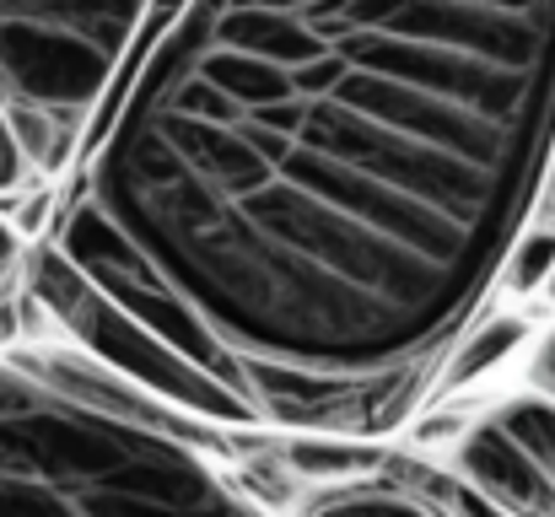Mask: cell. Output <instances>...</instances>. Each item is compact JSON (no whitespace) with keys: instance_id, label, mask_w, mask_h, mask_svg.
I'll return each mask as SVG.
<instances>
[{"instance_id":"1","label":"cell","mask_w":555,"mask_h":517,"mask_svg":"<svg viewBox=\"0 0 555 517\" xmlns=\"http://www.w3.org/2000/svg\"><path fill=\"white\" fill-rule=\"evenodd\" d=\"M555 157V0H152L49 237L248 431L383 442Z\"/></svg>"},{"instance_id":"2","label":"cell","mask_w":555,"mask_h":517,"mask_svg":"<svg viewBox=\"0 0 555 517\" xmlns=\"http://www.w3.org/2000/svg\"><path fill=\"white\" fill-rule=\"evenodd\" d=\"M0 517H270L199 437L114 404L87 361L0 356Z\"/></svg>"},{"instance_id":"3","label":"cell","mask_w":555,"mask_h":517,"mask_svg":"<svg viewBox=\"0 0 555 517\" xmlns=\"http://www.w3.org/2000/svg\"><path fill=\"white\" fill-rule=\"evenodd\" d=\"M152 0H0V108L38 172L76 168Z\"/></svg>"},{"instance_id":"4","label":"cell","mask_w":555,"mask_h":517,"mask_svg":"<svg viewBox=\"0 0 555 517\" xmlns=\"http://www.w3.org/2000/svg\"><path fill=\"white\" fill-rule=\"evenodd\" d=\"M22 281H27L38 313L70 345H81L87 361H98L103 372H114V377H125V383H135V388L168 399L173 410H184V415L205 421V426L248 431L243 415L232 410V399H227L216 383H205L184 356H173L141 319H130L108 292H98L54 243H38V248L27 254Z\"/></svg>"},{"instance_id":"5","label":"cell","mask_w":555,"mask_h":517,"mask_svg":"<svg viewBox=\"0 0 555 517\" xmlns=\"http://www.w3.org/2000/svg\"><path fill=\"white\" fill-rule=\"evenodd\" d=\"M453 475L475 486L486 502H496L513 517H555V480L491 421L469 426L464 442L453 448Z\"/></svg>"},{"instance_id":"6","label":"cell","mask_w":555,"mask_h":517,"mask_svg":"<svg viewBox=\"0 0 555 517\" xmlns=\"http://www.w3.org/2000/svg\"><path fill=\"white\" fill-rule=\"evenodd\" d=\"M302 517H448L426 491H415L410 480H335L324 486Z\"/></svg>"},{"instance_id":"7","label":"cell","mask_w":555,"mask_h":517,"mask_svg":"<svg viewBox=\"0 0 555 517\" xmlns=\"http://www.w3.org/2000/svg\"><path fill=\"white\" fill-rule=\"evenodd\" d=\"M529 340V324L518 319V313H502V308H486L469 329H464V340L453 345V356H448V366H442V383H437V393H448V388H469V383H480L486 372H496L518 345Z\"/></svg>"},{"instance_id":"8","label":"cell","mask_w":555,"mask_h":517,"mask_svg":"<svg viewBox=\"0 0 555 517\" xmlns=\"http://www.w3.org/2000/svg\"><path fill=\"white\" fill-rule=\"evenodd\" d=\"M496 426L555 480V399H545V393L507 399V404L496 410Z\"/></svg>"},{"instance_id":"9","label":"cell","mask_w":555,"mask_h":517,"mask_svg":"<svg viewBox=\"0 0 555 517\" xmlns=\"http://www.w3.org/2000/svg\"><path fill=\"white\" fill-rule=\"evenodd\" d=\"M555 275V221H529L524 227V237H518V248L507 254V270H502V292H513V297H534V292H545V281Z\"/></svg>"},{"instance_id":"10","label":"cell","mask_w":555,"mask_h":517,"mask_svg":"<svg viewBox=\"0 0 555 517\" xmlns=\"http://www.w3.org/2000/svg\"><path fill=\"white\" fill-rule=\"evenodd\" d=\"M393 469H399L415 491H426L448 517H513V513H502L496 502H486L475 486H464L459 475H437V469H421V464H393Z\"/></svg>"},{"instance_id":"11","label":"cell","mask_w":555,"mask_h":517,"mask_svg":"<svg viewBox=\"0 0 555 517\" xmlns=\"http://www.w3.org/2000/svg\"><path fill=\"white\" fill-rule=\"evenodd\" d=\"M27 172H38V168H33V157H27L16 125H11L5 108H0V199L22 194V189H27Z\"/></svg>"},{"instance_id":"12","label":"cell","mask_w":555,"mask_h":517,"mask_svg":"<svg viewBox=\"0 0 555 517\" xmlns=\"http://www.w3.org/2000/svg\"><path fill=\"white\" fill-rule=\"evenodd\" d=\"M22 270H27V248H22V227L0 216V292H11Z\"/></svg>"},{"instance_id":"13","label":"cell","mask_w":555,"mask_h":517,"mask_svg":"<svg viewBox=\"0 0 555 517\" xmlns=\"http://www.w3.org/2000/svg\"><path fill=\"white\" fill-rule=\"evenodd\" d=\"M529 388L555 399V329H545L540 345H534V356H529Z\"/></svg>"},{"instance_id":"14","label":"cell","mask_w":555,"mask_h":517,"mask_svg":"<svg viewBox=\"0 0 555 517\" xmlns=\"http://www.w3.org/2000/svg\"><path fill=\"white\" fill-rule=\"evenodd\" d=\"M22 313H27V292L22 297H11V292H0V345H22Z\"/></svg>"},{"instance_id":"15","label":"cell","mask_w":555,"mask_h":517,"mask_svg":"<svg viewBox=\"0 0 555 517\" xmlns=\"http://www.w3.org/2000/svg\"><path fill=\"white\" fill-rule=\"evenodd\" d=\"M540 221H555V157L545 172V189H540Z\"/></svg>"},{"instance_id":"16","label":"cell","mask_w":555,"mask_h":517,"mask_svg":"<svg viewBox=\"0 0 555 517\" xmlns=\"http://www.w3.org/2000/svg\"><path fill=\"white\" fill-rule=\"evenodd\" d=\"M540 297H545V302H551V308H555V275H551V281H545V292H540Z\"/></svg>"}]
</instances>
